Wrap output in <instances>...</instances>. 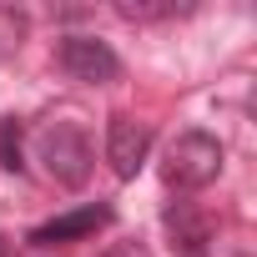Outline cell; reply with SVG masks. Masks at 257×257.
Instances as JSON below:
<instances>
[{
	"mask_svg": "<svg viewBox=\"0 0 257 257\" xmlns=\"http://www.w3.org/2000/svg\"><path fill=\"white\" fill-rule=\"evenodd\" d=\"M106 257H152V252H147V247H137V242H116Z\"/></svg>",
	"mask_w": 257,
	"mask_h": 257,
	"instance_id": "9",
	"label": "cell"
},
{
	"mask_svg": "<svg viewBox=\"0 0 257 257\" xmlns=\"http://www.w3.org/2000/svg\"><path fill=\"white\" fill-rule=\"evenodd\" d=\"M217 172H222V142L207 132H182L162 157V177L177 192H202L217 182Z\"/></svg>",
	"mask_w": 257,
	"mask_h": 257,
	"instance_id": "1",
	"label": "cell"
},
{
	"mask_svg": "<svg viewBox=\"0 0 257 257\" xmlns=\"http://www.w3.org/2000/svg\"><path fill=\"white\" fill-rule=\"evenodd\" d=\"M116 16H121V21H167V16H177V6H142V0H116Z\"/></svg>",
	"mask_w": 257,
	"mask_h": 257,
	"instance_id": "8",
	"label": "cell"
},
{
	"mask_svg": "<svg viewBox=\"0 0 257 257\" xmlns=\"http://www.w3.org/2000/svg\"><path fill=\"white\" fill-rule=\"evenodd\" d=\"M36 147H41V162H46V172L61 182V187H81L86 177H91V137H86V126L81 121H46L41 126V137H36Z\"/></svg>",
	"mask_w": 257,
	"mask_h": 257,
	"instance_id": "2",
	"label": "cell"
},
{
	"mask_svg": "<svg viewBox=\"0 0 257 257\" xmlns=\"http://www.w3.org/2000/svg\"><path fill=\"white\" fill-rule=\"evenodd\" d=\"M0 257H11V242H6V237H0Z\"/></svg>",
	"mask_w": 257,
	"mask_h": 257,
	"instance_id": "10",
	"label": "cell"
},
{
	"mask_svg": "<svg viewBox=\"0 0 257 257\" xmlns=\"http://www.w3.org/2000/svg\"><path fill=\"white\" fill-rule=\"evenodd\" d=\"M61 66H66V76L91 81V86H106V81L121 76L116 51H111L106 41H96V36H66V41H61Z\"/></svg>",
	"mask_w": 257,
	"mask_h": 257,
	"instance_id": "4",
	"label": "cell"
},
{
	"mask_svg": "<svg viewBox=\"0 0 257 257\" xmlns=\"http://www.w3.org/2000/svg\"><path fill=\"white\" fill-rule=\"evenodd\" d=\"M106 222H111V207L91 202V207H76V212H66V217H51V222H41V227L31 232V242H36V247H56V242H81V237L101 232Z\"/></svg>",
	"mask_w": 257,
	"mask_h": 257,
	"instance_id": "5",
	"label": "cell"
},
{
	"mask_svg": "<svg viewBox=\"0 0 257 257\" xmlns=\"http://www.w3.org/2000/svg\"><path fill=\"white\" fill-rule=\"evenodd\" d=\"M147 152H152V126H142L137 116H111L106 121V162L121 182H132L142 172Z\"/></svg>",
	"mask_w": 257,
	"mask_h": 257,
	"instance_id": "3",
	"label": "cell"
},
{
	"mask_svg": "<svg viewBox=\"0 0 257 257\" xmlns=\"http://www.w3.org/2000/svg\"><path fill=\"white\" fill-rule=\"evenodd\" d=\"M0 167L21 172V121H11V116H0Z\"/></svg>",
	"mask_w": 257,
	"mask_h": 257,
	"instance_id": "7",
	"label": "cell"
},
{
	"mask_svg": "<svg viewBox=\"0 0 257 257\" xmlns=\"http://www.w3.org/2000/svg\"><path fill=\"white\" fill-rule=\"evenodd\" d=\"M167 227H172V237H177L192 257H202V247L212 242V237H207V222L197 217V207H192V202H177V207L167 212Z\"/></svg>",
	"mask_w": 257,
	"mask_h": 257,
	"instance_id": "6",
	"label": "cell"
}]
</instances>
